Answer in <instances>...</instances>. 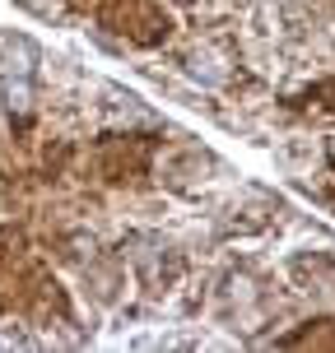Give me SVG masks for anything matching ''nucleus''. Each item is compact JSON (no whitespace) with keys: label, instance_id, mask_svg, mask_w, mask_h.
<instances>
[{"label":"nucleus","instance_id":"obj_1","mask_svg":"<svg viewBox=\"0 0 335 353\" xmlns=\"http://www.w3.org/2000/svg\"><path fill=\"white\" fill-rule=\"evenodd\" d=\"M0 56H5V65H10V70H15V56L23 61V70H28V65L37 61V47L28 42V37H10V33H0Z\"/></svg>","mask_w":335,"mask_h":353}]
</instances>
